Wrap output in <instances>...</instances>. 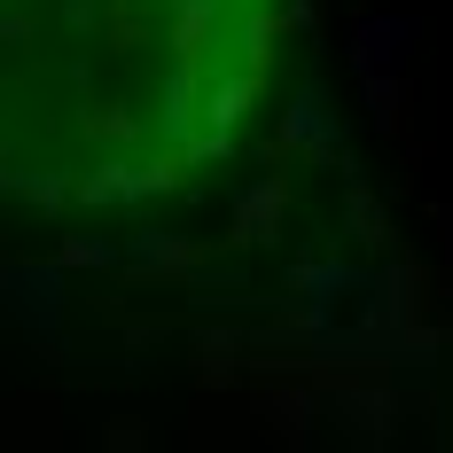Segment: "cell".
I'll use <instances>...</instances> for the list:
<instances>
[{"label":"cell","instance_id":"cell-1","mask_svg":"<svg viewBox=\"0 0 453 453\" xmlns=\"http://www.w3.org/2000/svg\"><path fill=\"white\" fill-rule=\"evenodd\" d=\"M266 79V0H0V188L126 211L211 173Z\"/></svg>","mask_w":453,"mask_h":453}]
</instances>
